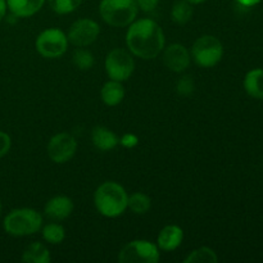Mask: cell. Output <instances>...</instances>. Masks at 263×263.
<instances>
[{"label":"cell","instance_id":"cell-1","mask_svg":"<svg viewBox=\"0 0 263 263\" xmlns=\"http://www.w3.org/2000/svg\"><path fill=\"white\" fill-rule=\"evenodd\" d=\"M126 44L134 55L141 59H154L164 48V33L157 22L143 18L131 23L126 33Z\"/></svg>","mask_w":263,"mask_h":263},{"label":"cell","instance_id":"cell-2","mask_svg":"<svg viewBox=\"0 0 263 263\" xmlns=\"http://www.w3.org/2000/svg\"><path fill=\"white\" fill-rule=\"evenodd\" d=\"M127 193L120 184L107 181L100 185L94 194L98 212L105 217H118L127 208Z\"/></svg>","mask_w":263,"mask_h":263},{"label":"cell","instance_id":"cell-3","mask_svg":"<svg viewBox=\"0 0 263 263\" xmlns=\"http://www.w3.org/2000/svg\"><path fill=\"white\" fill-rule=\"evenodd\" d=\"M43 225V217L32 208H17L4 218V230L12 236H27L37 233Z\"/></svg>","mask_w":263,"mask_h":263},{"label":"cell","instance_id":"cell-4","mask_svg":"<svg viewBox=\"0 0 263 263\" xmlns=\"http://www.w3.org/2000/svg\"><path fill=\"white\" fill-rule=\"evenodd\" d=\"M135 0H102L99 13L105 23L113 27H126L135 21L138 15Z\"/></svg>","mask_w":263,"mask_h":263},{"label":"cell","instance_id":"cell-5","mask_svg":"<svg viewBox=\"0 0 263 263\" xmlns=\"http://www.w3.org/2000/svg\"><path fill=\"white\" fill-rule=\"evenodd\" d=\"M223 46L217 37L204 35L195 40L192 48V57L198 66L210 68L222 59Z\"/></svg>","mask_w":263,"mask_h":263},{"label":"cell","instance_id":"cell-6","mask_svg":"<svg viewBox=\"0 0 263 263\" xmlns=\"http://www.w3.org/2000/svg\"><path fill=\"white\" fill-rule=\"evenodd\" d=\"M121 263H157L159 261V249L148 240H134L121 248L118 253Z\"/></svg>","mask_w":263,"mask_h":263},{"label":"cell","instance_id":"cell-7","mask_svg":"<svg viewBox=\"0 0 263 263\" xmlns=\"http://www.w3.org/2000/svg\"><path fill=\"white\" fill-rule=\"evenodd\" d=\"M36 50L44 58H59L68 48V39L63 31L58 28H48L36 39Z\"/></svg>","mask_w":263,"mask_h":263},{"label":"cell","instance_id":"cell-8","mask_svg":"<svg viewBox=\"0 0 263 263\" xmlns=\"http://www.w3.org/2000/svg\"><path fill=\"white\" fill-rule=\"evenodd\" d=\"M134 68L133 57L125 49H113L105 58V71L110 80L126 81L133 74Z\"/></svg>","mask_w":263,"mask_h":263},{"label":"cell","instance_id":"cell-9","mask_svg":"<svg viewBox=\"0 0 263 263\" xmlns=\"http://www.w3.org/2000/svg\"><path fill=\"white\" fill-rule=\"evenodd\" d=\"M99 33L100 27L95 21L82 18V20H77L76 22L72 23L68 33H67V39L72 45L77 46V48H85L94 43Z\"/></svg>","mask_w":263,"mask_h":263},{"label":"cell","instance_id":"cell-10","mask_svg":"<svg viewBox=\"0 0 263 263\" xmlns=\"http://www.w3.org/2000/svg\"><path fill=\"white\" fill-rule=\"evenodd\" d=\"M77 141L67 133L57 134L48 144V156L54 163H66L74 156Z\"/></svg>","mask_w":263,"mask_h":263},{"label":"cell","instance_id":"cell-11","mask_svg":"<svg viewBox=\"0 0 263 263\" xmlns=\"http://www.w3.org/2000/svg\"><path fill=\"white\" fill-rule=\"evenodd\" d=\"M192 55L181 44H172L163 53L164 66L172 72H182L189 67Z\"/></svg>","mask_w":263,"mask_h":263},{"label":"cell","instance_id":"cell-12","mask_svg":"<svg viewBox=\"0 0 263 263\" xmlns=\"http://www.w3.org/2000/svg\"><path fill=\"white\" fill-rule=\"evenodd\" d=\"M72 211H73V203L69 198L63 197V195L51 198L50 200H48L45 208H44L46 217L53 221L66 220L71 215Z\"/></svg>","mask_w":263,"mask_h":263},{"label":"cell","instance_id":"cell-13","mask_svg":"<svg viewBox=\"0 0 263 263\" xmlns=\"http://www.w3.org/2000/svg\"><path fill=\"white\" fill-rule=\"evenodd\" d=\"M184 239V233L181 229L176 225H168L163 228L159 233L158 239H157V247L162 251L171 252L179 248Z\"/></svg>","mask_w":263,"mask_h":263},{"label":"cell","instance_id":"cell-14","mask_svg":"<svg viewBox=\"0 0 263 263\" xmlns=\"http://www.w3.org/2000/svg\"><path fill=\"white\" fill-rule=\"evenodd\" d=\"M45 0H7L8 9L18 18L31 17L37 13Z\"/></svg>","mask_w":263,"mask_h":263},{"label":"cell","instance_id":"cell-15","mask_svg":"<svg viewBox=\"0 0 263 263\" xmlns=\"http://www.w3.org/2000/svg\"><path fill=\"white\" fill-rule=\"evenodd\" d=\"M91 139L95 148L102 152L112 151L117 146L118 141H120V139L117 138V135L113 131H110L107 127H103V126H97L92 130Z\"/></svg>","mask_w":263,"mask_h":263},{"label":"cell","instance_id":"cell-16","mask_svg":"<svg viewBox=\"0 0 263 263\" xmlns=\"http://www.w3.org/2000/svg\"><path fill=\"white\" fill-rule=\"evenodd\" d=\"M100 97L102 100L109 107H115L118 105L123 100L125 97V89H123L122 84L116 80H110V81L105 82L103 85L102 90H100Z\"/></svg>","mask_w":263,"mask_h":263},{"label":"cell","instance_id":"cell-17","mask_svg":"<svg viewBox=\"0 0 263 263\" xmlns=\"http://www.w3.org/2000/svg\"><path fill=\"white\" fill-rule=\"evenodd\" d=\"M244 89L249 97L263 99V69L254 68L244 77Z\"/></svg>","mask_w":263,"mask_h":263},{"label":"cell","instance_id":"cell-18","mask_svg":"<svg viewBox=\"0 0 263 263\" xmlns=\"http://www.w3.org/2000/svg\"><path fill=\"white\" fill-rule=\"evenodd\" d=\"M22 261L26 263H49L50 262V252L43 243L30 244L22 254Z\"/></svg>","mask_w":263,"mask_h":263},{"label":"cell","instance_id":"cell-19","mask_svg":"<svg viewBox=\"0 0 263 263\" xmlns=\"http://www.w3.org/2000/svg\"><path fill=\"white\" fill-rule=\"evenodd\" d=\"M193 13H194L193 4H190L186 0H179L172 7L171 18L177 25H185L192 20Z\"/></svg>","mask_w":263,"mask_h":263},{"label":"cell","instance_id":"cell-20","mask_svg":"<svg viewBox=\"0 0 263 263\" xmlns=\"http://www.w3.org/2000/svg\"><path fill=\"white\" fill-rule=\"evenodd\" d=\"M185 263H217L218 257L215 253V251H212L211 248L207 247H202V248H198L195 251H193L192 253H189V256L184 259Z\"/></svg>","mask_w":263,"mask_h":263},{"label":"cell","instance_id":"cell-21","mask_svg":"<svg viewBox=\"0 0 263 263\" xmlns=\"http://www.w3.org/2000/svg\"><path fill=\"white\" fill-rule=\"evenodd\" d=\"M127 207L136 215H144L151 210L152 200L148 195L143 194V193H135L128 197Z\"/></svg>","mask_w":263,"mask_h":263},{"label":"cell","instance_id":"cell-22","mask_svg":"<svg viewBox=\"0 0 263 263\" xmlns=\"http://www.w3.org/2000/svg\"><path fill=\"white\" fill-rule=\"evenodd\" d=\"M64 236H66V231H64L63 226L59 223H48L43 229V238L50 244L62 243Z\"/></svg>","mask_w":263,"mask_h":263},{"label":"cell","instance_id":"cell-23","mask_svg":"<svg viewBox=\"0 0 263 263\" xmlns=\"http://www.w3.org/2000/svg\"><path fill=\"white\" fill-rule=\"evenodd\" d=\"M72 59H73L74 66L81 71H87L94 66V55L85 49H77L72 55Z\"/></svg>","mask_w":263,"mask_h":263},{"label":"cell","instance_id":"cell-24","mask_svg":"<svg viewBox=\"0 0 263 263\" xmlns=\"http://www.w3.org/2000/svg\"><path fill=\"white\" fill-rule=\"evenodd\" d=\"M82 0H49V5L51 9L58 14H67L81 5Z\"/></svg>","mask_w":263,"mask_h":263},{"label":"cell","instance_id":"cell-25","mask_svg":"<svg viewBox=\"0 0 263 263\" xmlns=\"http://www.w3.org/2000/svg\"><path fill=\"white\" fill-rule=\"evenodd\" d=\"M176 90L180 95L182 97H187L194 91V80L192 76H182L181 79L177 81Z\"/></svg>","mask_w":263,"mask_h":263},{"label":"cell","instance_id":"cell-26","mask_svg":"<svg viewBox=\"0 0 263 263\" xmlns=\"http://www.w3.org/2000/svg\"><path fill=\"white\" fill-rule=\"evenodd\" d=\"M10 145H12V140H10V136L7 133L0 130V158L8 154L9 152Z\"/></svg>","mask_w":263,"mask_h":263},{"label":"cell","instance_id":"cell-27","mask_svg":"<svg viewBox=\"0 0 263 263\" xmlns=\"http://www.w3.org/2000/svg\"><path fill=\"white\" fill-rule=\"evenodd\" d=\"M135 2L139 9H141L145 13H149V12H153V10L156 9L159 0H135Z\"/></svg>","mask_w":263,"mask_h":263},{"label":"cell","instance_id":"cell-28","mask_svg":"<svg viewBox=\"0 0 263 263\" xmlns=\"http://www.w3.org/2000/svg\"><path fill=\"white\" fill-rule=\"evenodd\" d=\"M138 138L133 134H126L121 138V144H122L125 148H134V146L138 145Z\"/></svg>","mask_w":263,"mask_h":263},{"label":"cell","instance_id":"cell-29","mask_svg":"<svg viewBox=\"0 0 263 263\" xmlns=\"http://www.w3.org/2000/svg\"><path fill=\"white\" fill-rule=\"evenodd\" d=\"M7 10H8L7 0H0V21L5 18V15H7Z\"/></svg>","mask_w":263,"mask_h":263},{"label":"cell","instance_id":"cell-30","mask_svg":"<svg viewBox=\"0 0 263 263\" xmlns=\"http://www.w3.org/2000/svg\"><path fill=\"white\" fill-rule=\"evenodd\" d=\"M236 2L243 5V7H254L258 3H261V0H236Z\"/></svg>","mask_w":263,"mask_h":263},{"label":"cell","instance_id":"cell-31","mask_svg":"<svg viewBox=\"0 0 263 263\" xmlns=\"http://www.w3.org/2000/svg\"><path fill=\"white\" fill-rule=\"evenodd\" d=\"M186 2H189L190 4H200V3H204V2H207V0H186Z\"/></svg>","mask_w":263,"mask_h":263},{"label":"cell","instance_id":"cell-32","mask_svg":"<svg viewBox=\"0 0 263 263\" xmlns=\"http://www.w3.org/2000/svg\"><path fill=\"white\" fill-rule=\"evenodd\" d=\"M0 213H2V202H0Z\"/></svg>","mask_w":263,"mask_h":263}]
</instances>
